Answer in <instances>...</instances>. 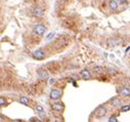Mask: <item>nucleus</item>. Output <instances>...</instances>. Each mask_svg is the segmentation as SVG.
Returning <instances> with one entry per match:
<instances>
[{"mask_svg": "<svg viewBox=\"0 0 130 122\" xmlns=\"http://www.w3.org/2000/svg\"><path fill=\"white\" fill-rule=\"evenodd\" d=\"M118 1H119V2H121V3H124V2L127 1V0H118Z\"/></svg>", "mask_w": 130, "mask_h": 122, "instance_id": "21", "label": "nucleus"}, {"mask_svg": "<svg viewBox=\"0 0 130 122\" xmlns=\"http://www.w3.org/2000/svg\"><path fill=\"white\" fill-rule=\"evenodd\" d=\"M122 112H127V111H129V105H125L122 107Z\"/></svg>", "mask_w": 130, "mask_h": 122, "instance_id": "15", "label": "nucleus"}, {"mask_svg": "<svg viewBox=\"0 0 130 122\" xmlns=\"http://www.w3.org/2000/svg\"><path fill=\"white\" fill-rule=\"evenodd\" d=\"M33 57L36 59V60H43L45 58V53H44V51H43L41 48H38L37 50H35L34 52H33Z\"/></svg>", "mask_w": 130, "mask_h": 122, "instance_id": "3", "label": "nucleus"}, {"mask_svg": "<svg viewBox=\"0 0 130 122\" xmlns=\"http://www.w3.org/2000/svg\"><path fill=\"white\" fill-rule=\"evenodd\" d=\"M109 121H110V122H118V120H117L116 116H111V117H110V119H109Z\"/></svg>", "mask_w": 130, "mask_h": 122, "instance_id": "18", "label": "nucleus"}, {"mask_svg": "<svg viewBox=\"0 0 130 122\" xmlns=\"http://www.w3.org/2000/svg\"><path fill=\"white\" fill-rule=\"evenodd\" d=\"M35 122H41V121H39V120H36V121H35Z\"/></svg>", "mask_w": 130, "mask_h": 122, "instance_id": "25", "label": "nucleus"}, {"mask_svg": "<svg viewBox=\"0 0 130 122\" xmlns=\"http://www.w3.org/2000/svg\"><path fill=\"white\" fill-rule=\"evenodd\" d=\"M94 113H95V116L98 117V118L104 117V116H106V109L104 107H98V108L95 110Z\"/></svg>", "mask_w": 130, "mask_h": 122, "instance_id": "4", "label": "nucleus"}, {"mask_svg": "<svg viewBox=\"0 0 130 122\" xmlns=\"http://www.w3.org/2000/svg\"><path fill=\"white\" fill-rule=\"evenodd\" d=\"M62 109H64L62 104L56 103V104L52 105V110H53V111H56V112H60V111H62Z\"/></svg>", "mask_w": 130, "mask_h": 122, "instance_id": "8", "label": "nucleus"}, {"mask_svg": "<svg viewBox=\"0 0 130 122\" xmlns=\"http://www.w3.org/2000/svg\"><path fill=\"white\" fill-rule=\"evenodd\" d=\"M38 115H39V117L40 118H45V116H46V114H45V112H44V111H43V112H40V113H38Z\"/></svg>", "mask_w": 130, "mask_h": 122, "instance_id": "19", "label": "nucleus"}, {"mask_svg": "<svg viewBox=\"0 0 130 122\" xmlns=\"http://www.w3.org/2000/svg\"><path fill=\"white\" fill-rule=\"evenodd\" d=\"M54 122H62V120H60V119H56Z\"/></svg>", "mask_w": 130, "mask_h": 122, "instance_id": "24", "label": "nucleus"}, {"mask_svg": "<svg viewBox=\"0 0 130 122\" xmlns=\"http://www.w3.org/2000/svg\"><path fill=\"white\" fill-rule=\"evenodd\" d=\"M62 96V91L60 90H58V89H52L50 91V98L51 99H54V101H56V99L60 98Z\"/></svg>", "mask_w": 130, "mask_h": 122, "instance_id": "5", "label": "nucleus"}, {"mask_svg": "<svg viewBox=\"0 0 130 122\" xmlns=\"http://www.w3.org/2000/svg\"><path fill=\"white\" fill-rule=\"evenodd\" d=\"M43 15H44V12H43L42 8H40V7L34 8V10H33V16H35V17H42Z\"/></svg>", "mask_w": 130, "mask_h": 122, "instance_id": "6", "label": "nucleus"}, {"mask_svg": "<svg viewBox=\"0 0 130 122\" xmlns=\"http://www.w3.org/2000/svg\"><path fill=\"white\" fill-rule=\"evenodd\" d=\"M16 122H22V121H16Z\"/></svg>", "mask_w": 130, "mask_h": 122, "instance_id": "26", "label": "nucleus"}, {"mask_svg": "<svg viewBox=\"0 0 130 122\" xmlns=\"http://www.w3.org/2000/svg\"><path fill=\"white\" fill-rule=\"evenodd\" d=\"M109 6H110V8H111L112 10H117L119 5H118V2L116 1V0H111Z\"/></svg>", "mask_w": 130, "mask_h": 122, "instance_id": "11", "label": "nucleus"}, {"mask_svg": "<svg viewBox=\"0 0 130 122\" xmlns=\"http://www.w3.org/2000/svg\"><path fill=\"white\" fill-rule=\"evenodd\" d=\"M120 93H121V95H123V96H129V94H130L129 88H128V87H122L121 89H120Z\"/></svg>", "mask_w": 130, "mask_h": 122, "instance_id": "10", "label": "nucleus"}, {"mask_svg": "<svg viewBox=\"0 0 130 122\" xmlns=\"http://www.w3.org/2000/svg\"><path fill=\"white\" fill-rule=\"evenodd\" d=\"M4 121V118L2 116H0V122H3Z\"/></svg>", "mask_w": 130, "mask_h": 122, "instance_id": "22", "label": "nucleus"}, {"mask_svg": "<svg viewBox=\"0 0 130 122\" xmlns=\"http://www.w3.org/2000/svg\"><path fill=\"white\" fill-rule=\"evenodd\" d=\"M110 103H111V105H113L114 107H120L121 106V101L119 99L118 97H113L111 101H110Z\"/></svg>", "mask_w": 130, "mask_h": 122, "instance_id": "7", "label": "nucleus"}, {"mask_svg": "<svg viewBox=\"0 0 130 122\" xmlns=\"http://www.w3.org/2000/svg\"><path fill=\"white\" fill-rule=\"evenodd\" d=\"M80 76L82 77L83 79H85V80H89V79H90V73H89L87 70H83V71L80 73Z\"/></svg>", "mask_w": 130, "mask_h": 122, "instance_id": "9", "label": "nucleus"}, {"mask_svg": "<svg viewBox=\"0 0 130 122\" xmlns=\"http://www.w3.org/2000/svg\"><path fill=\"white\" fill-rule=\"evenodd\" d=\"M54 36H56V32H51V33H49V35L46 37V40L49 41V40H51Z\"/></svg>", "mask_w": 130, "mask_h": 122, "instance_id": "14", "label": "nucleus"}, {"mask_svg": "<svg viewBox=\"0 0 130 122\" xmlns=\"http://www.w3.org/2000/svg\"><path fill=\"white\" fill-rule=\"evenodd\" d=\"M54 83H56V79H54V78H51V79L49 80V84H50V85L54 84Z\"/></svg>", "mask_w": 130, "mask_h": 122, "instance_id": "20", "label": "nucleus"}, {"mask_svg": "<svg viewBox=\"0 0 130 122\" xmlns=\"http://www.w3.org/2000/svg\"><path fill=\"white\" fill-rule=\"evenodd\" d=\"M93 71H94L95 73H97V74H102V71H104V69H102V67H100V66H97V67H94V68H93Z\"/></svg>", "mask_w": 130, "mask_h": 122, "instance_id": "13", "label": "nucleus"}, {"mask_svg": "<svg viewBox=\"0 0 130 122\" xmlns=\"http://www.w3.org/2000/svg\"><path fill=\"white\" fill-rule=\"evenodd\" d=\"M20 103L24 104V105H28L29 104V98L27 96H20Z\"/></svg>", "mask_w": 130, "mask_h": 122, "instance_id": "12", "label": "nucleus"}, {"mask_svg": "<svg viewBox=\"0 0 130 122\" xmlns=\"http://www.w3.org/2000/svg\"><path fill=\"white\" fill-rule=\"evenodd\" d=\"M36 111L38 113H40V112H43V111H44V109H43L41 106H36Z\"/></svg>", "mask_w": 130, "mask_h": 122, "instance_id": "16", "label": "nucleus"}, {"mask_svg": "<svg viewBox=\"0 0 130 122\" xmlns=\"http://www.w3.org/2000/svg\"><path fill=\"white\" fill-rule=\"evenodd\" d=\"M4 105H6V101H5L4 98L0 97V107H1V106H4Z\"/></svg>", "mask_w": 130, "mask_h": 122, "instance_id": "17", "label": "nucleus"}, {"mask_svg": "<svg viewBox=\"0 0 130 122\" xmlns=\"http://www.w3.org/2000/svg\"><path fill=\"white\" fill-rule=\"evenodd\" d=\"M37 74H38V78L40 79V80H46V79H48V72L46 71V70H44V69H39L38 71H37Z\"/></svg>", "mask_w": 130, "mask_h": 122, "instance_id": "2", "label": "nucleus"}, {"mask_svg": "<svg viewBox=\"0 0 130 122\" xmlns=\"http://www.w3.org/2000/svg\"><path fill=\"white\" fill-rule=\"evenodd\" d=\"M33 31H34L35 34H37V35H39V36H42V35H44V33L47 31V29H46V27H45L44 25L39 24V25H37V26L34 28Z\"/></svg>", "mask_w": 130, "mask_h": 122, "instance_id": "1", "label": "nucleus"}, {"mask_svg": "<svg viewBox=\"0 0 130 122\" xmlns=\"http://www.w3.org/2000/svg\"><path fill=\"white\" fill-rule=\"evenodd\" d=\"M129 50H130V48L128 47V48H127V50H126V54H129Z\"/></svg>", "mask_w": 130, "mask_h": 122, "instance_id": "23", "label": "nucleus"}]
</instances>
